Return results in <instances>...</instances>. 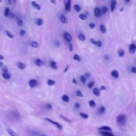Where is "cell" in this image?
<instances>
[{"mask_svg": "<svg viewBox=\"0 0 136 136\" xmlns=\"http://www.w3.org/2000/svg\"><path fill=\"white\" fill-rule=\"evenodd\" d=\"M74 9L77 12H79L81 10V8L78 4H76V5L74 6Z\"/></svg>", "mask_w": 136, "mask_h": 136, "instance_id": "cell-29", "label": "cell"}, {"mask_svg": "<svg viewBox=\"0 0 136 136\" xmlns=\"http://www.w3.org/2000/svg\"><path fill=\"white\" fill-rule=\"evenodd\" d=\"M2 76L4 78H5L6 79H10L11 78V76L9 73H3L2 74Z\"/></svg>", "mask_w": 136, "mask_h": 136, "instance_id": "cell-25", "label": "cell"}, {"mask_svg": "<svg viewBox=\"0 0 136 136\" xmlns=\"http://www.w3.org/2000/svg\"><path fill=\"white\" fill-rule=\"evenodd\" d=\"M95 85V81H91L88 84L87 86H88V88H92L93 87V86H94Z\"/></svg>", "mask_w": 136, "mask_h": 136, "instance_id": "cell-38", "label": "cell"}, {"mask_svg": "<svg viewBox=\"0 0 136 136\" xmlns=\"http://www.w3.org/2000/svg\"><path fill=\"white\" fill-rule=\"evenodd\" d=\"M98 131H109V132H112V129L109 126H103L100 127L98 129Z\"/></svg>", "mask_w": 136, "mask_h": 136, "instance_id": "cell-8", "label": "cell"}, {"mask_svg": "<svg viewBox=\"0 0 136 136\" xmlns=\"http://www.w3.org/2000/svg\"><path fill=\"white\" fill-rule=\"evenodd\" d=\"M0 67H1V68H3L4 67L3 66V63L2 62V61L0 62Z\"/></svg>", "mask_w": 136, "mask_h": 136, "instance_id": "cell-57", "label": "cell"}, {"mask_svg": "<svg viewBox=\"0 0 136 136\" xmlns=\"http://www.w3.org/2000/svg\"><path fill=\"white\" fill-rule=\"evenodd\" d=\"M79 17V18L82 20H86L87 18V16L84 14H80Z\"/></svg>", "mask_w": 136, "mask_h": 136, "instance_id": "cell-33", "label": "cell"}, {"mask_svg": "<svg viewBox=\"0 0 136 136\" xmlns=\"http://www.w3.org/2000/svg\"><path fill=\"white\" fill-rule=\"evenodd\" d=\"M36 23L38 26H41L43 24V20L42 19H38L36 21Z\"/></svg>", "mask_w": 136, "mask_h": 136, "instance_id": "cell-35", "label": "cell"}, {"mask_svg": "<svg viewBox=\"0 0 136 136\" xmlns=\"http://www.w3.org/2000/svg\"><path fill=\"white\" fill-rule=\"evenodd\" d=\"M80 80L81 82L83 84H85L86 81V78H85V76H81L80 77Z\"/></svg>", "mask_w": 136, "mask_h": 136, "instance_id": "cell-34", "label": "cell"}, {"mask_svg": "<svg viewBox=\"0 0 136 136\" xmlns=\"http://www.w3.org/2000/svg\"><path fill=\"white\" fill-rule=\"evenodd\" d=\"M116 121L118 125L120 126H124L126 123V118L124 114H119L116 117Z\"/></svg>", "mask_w": 136, "mask_h": 136, "instance_id": "cell-1", "label": "cell"}, {"mask_svg": "<svg viewBox=\"0 0 136 136\" xmlns=\"http://www.w3.org/2000/svg\"><path fill=\"white\" fill-rule=\"evenodd\" d=\"M35 64H36V65H37V66H38V67H41L43 65L44 62L41 59H37L35 60Z\"/></svg>", "mask_w": 136, "mask_h": 136, "instance_id": "cell-16", "label": "cell"}, {"mask_svg": "<svg viewBox=\"0 0 136 136\" xmlns=\"http://www.w3.org/2000/svg\"><path fill=\"white\" fill-rule=\"evenodd\" d=\"M100 14H101V11H100V10L98 8H96L94 10L95 16L98 18L100 16Z\"/></svg>", "mask_w": 136, "mask_h": 136, "instance_id": "cell-15", "label": "cell"}, {"mask_svg": "<svg viewBox=\"0 0 136 136\" xmlns=\"http://www.w3.org/2000/svg\"><path fill=\"white\" fill-rule=\"evenodd\" d=\"M78 38L80 41H82V42L85 41V36L82 34H80L78 35Z\"/></svg>", "mask_w": 136, "mask_h": 136, "instance_id": "cell-27", "label": "cell"}, {"mask_svg": "<svg viewBox=\"0 0 136 136\" xmlns=\"http://www.w3.org/2000/svg\"><path fill=\"white\" fill-rule=\"evenodd\" d=\"M13 2H14V1H11V0H9V1H8V3L9 4H10V5H12Z\"/></svg>", "mask_w": 136, "mask_h": 136, "instance_id": "cell-55", "label": "cell"}, {"mask_svg": "<svg viewBox=\"0 0 136 136\" xmlns=\"http://www.w3.org/2000/svg\"><path fill=\"white\" fill-rule=\"evenodd\" d=\"M90 74L89 73H85V78H88L90 77Z\"/></svg>", "mask_w": 136, "mask_h": 136, "instance_id": "cell-52", "label": "cell"}, {"mask_svg": "<svg viewBox=\"0 0 136 136\" xmlns=\"http://www.w3.org/2000/svg\"><path fill=\"white\" fill-rule=\"evenodd\" d=\"M99 133L103 136H113L114 135L112 132L106 131H99Z\"/></svg>", "mask_w": 136, "mask_h": 136, "instance_id": "cell-7", "label": "cell"}, {"mask_svg": "<svg viewBox=\"0 0 136 136\" xmlns=\"http://www.w3.org/2000/svg\"><path fill=\"white\" fill-rule=\"evenodd\" d=\"M17 23L18 26H19V27H21V26H23V25H24V24H23V21H22V20L19 19H18L17 20Z\"/></svg>", "mask_w": 136, "mask_h": 136, "instance_id": "cell-36", "label": "cell"}, {"mask_svg": "<svg viewBox=\"0 0 136 136\" xmlns=\"http://www.w3.org/2000/svg\"><path fill=\"white\" fill-rule=\"evenodd\" d=\"M105 111V107L104 106H100L98 109L97 113H98V114H103L104 113Z\"/></svg>", "mask_w": 136, "mask_h": 136, "instance_id": "cell-18", "label": "cell"}, {"mask_svg": "<svg viewBox=\"0 0 136 136\" xmlns=\"http://www.w3.org/2000/svg\"><path fill=\"white\" fill-rule=\"evenodd\" d=\"M45 121H47V122H49L50 123H51L53 124V125H54L55 126H56L57 127V128L59 129V130H61V129H62V125H61V124H60L58 122H55V121H54L53 120H51V119H50V118H45V119H44Z\"/></svg>", "mask_w": 136, "mask_h": 136, "instance_id": "cell-2", "label": "cell"}, {"mask_svg": "<svg viewBox=\"0 0 136 136\" xmlns=\"http://www.w3.org/2000/svg\"><path fill=\"white\" fill-rule=\"evenodd\" d=\"M17 66L18 68L20 70H24L26 68V65L25 63L21 62H18L17 63Z\"/></svg>", "mask_w": 136, "mask_h": 136, "instance_id": "cell-13", "label": "cell"}, {"mask_svg": "<svg viewBox=\"0 0 136 136\" xmlns=\"http://www.w3.org/2000/svg\"><path fill=\"white\" fill-rule=\"evenodd\" d=\"M125 2H129L130 1H125Z\"/></svg>", "mask_w": 136, "mask_h": 136, "instance_id": "cell-63", "label": "cell"}, {"mask_svg": "<svg viewBox=\"0 0 136 136\" xmlns=\"http://www.w3.org/2000/svg\"><path fill=\"white\" fill-rule=\"evenodd\" d=\"M72 82L74 84H77V80H76L75 78H73L72 79Z\"/></svg>", "mask_w": 136, "mask_h": 136, "instance_id": "cell-54", "label": "cell"}, {"mask_svg": "<svg viewBox=\"0 0 136 136\" xmlns=\"http://www.w3.org/2000/svg\"><path fill=\"white\" fill-rule=\"evenodd\" d=\"M38 85V81L36 79H31L29 81V86L30 87H35Z\"/></svg>", "mask_w": 136, "mask_h": 136, "instance_id": "cell-6", "label": "cell"}, {"mask_svg": "<svg viewBox=\"0 0 136 136\" xmlns=\"http://www.w3.org/2000/svg\"><path fill=\"white\" fill-rule=\"evenodd\" d=\"M76 94L77 96H78V97H83V96H84L82 93H81V91H80V90H77L76 91Z\"/></svg>", "mask_w": 136, "mask_h": 136, "instance_id": "cell-40", "label": "cell"}, {"mask_svg": "<svg viewBox=\"0 0 136 136\" xmlns=\"http://www.w3.org/2000/svg\"><path fill=\"white\" fill-rule=\"evenodd\" d=\"M97 46L100 47H101L102 45V42H100V41H97V43H96V45Z\"/></svg>", "mask_w": 136, "mask_h": 136, "instance_id": "cell-46", "label": "cell"}, {"mask_svg": "<svg viewBox=\"0 0 136 136\" xmlns=\"http://www.w3.org/2000/svg\"><path fill=\"white\" fill-rule=\"evenodd\" d=\"M73 60L78 61V62H80V61H81V59L80 58V56H79L78 54H74V55Z\"/></svg>", "mask_w": 136, "mask_h": 136, "instance_id": "cell-28", "label": "cell"}, {"mask_svg": "<svg viewBox=\"0 0 136 136\" xmlns=\"http://www.w3.org/2000/svg\"><path fill=\"white\" fill-rule=\"evenodd\" d=\"M113 136H114V135H113Z\"/></svg>", "mask_w": 136, "mask_h": 136, "instance_id": "cell-64", "label": "cell"}, {"mask_svg": "<svg viewBox=\"0 0 136 136\" xmlns=\"http://www.w3.org/2000/svg\"><path fill=\"white\" fill-rule=\"evenodd\" d=\"M50 2L52 3H53V4H56V2H55V1H54V0H51V1H50Z\"/></svg>", "mask_w": 136, "mask_h": 136, "instance_id": "cell-58", "label": "cell"}, {"mask_svg": "<svg viewBox=\"0 0 136 136\" xmlns=\"http://www.w3.org/2000/svg\"><path fill=\"white\" fill-rule=\"evenodd\" d=\"M79 114L81 117L84 118V119H87V118H88V117H89L88 115L87 114H86V113H80Z\"/></svg>", "mask_w": 136, "mask_h": 136, "instance_id": "cell-31", "label": "cell"}, {"mask_svg": "<svg viewBox=\"0 0 136 136\" xmlns=\"http://www.w3.org/2000/svg\"><path fill=\"white\" fill-rule=\"evenodd\" d=\"M69 50H70V51H71V52H72L73 50V45H72V44L71 43L69 44Z\"/></svg>", "mask_w": 136, "mask_h": 136, "instance_id": "cell-49", "label": "cell"}, {"mask_svg": "<svg viewBox=\"0 0 136 136\" xmlns=\"http://www.w3.org/2000/svg\"><path fill=\"white\" fill-rule=\"evenodd\" d=\"M2 71L3 72V73H8V69L7 66H4L2 69Z\"/></svg>", "mask_w": 136, "mask_h": 136, "instance_id": "cell-42", "label": "cell"}, {"mask_svg": "<svg viewBox=\"0 0 136 136\" xmlns=\"http://www.w3.org/2000/svg\"><path fill=\"white\" fill-rule=\"evenodd\" d=\"M30 45L33 48H37L39 46L38 43L36 41H33L32 42H30Z\"/></svg>", "mask_w": 136, "mask_h": 136, "instance_id": "cell-19", "label": "cell"}, {"mask_svg": "<svg viewBox=\"0 0 136 136\" xmlns=\"http://www.w3.org/2000/svg\"><path fill=\"white\" fill-rule=\"evenodd\" d=\"M55 45H56L57 47L60 46V42H56L55 43Z\"/></svg>", "mask_w": 136, "mask_h": 136, "instance_id": "cell-56", "label": "cell"}, {"mask_svg": "<svg viewBox=\"0 0 136 136\" xmlns=\"http://www.w3.org/2000/svg\"><path fill=\"white\" fill-rule=\"evenodd\" d=\"M117 54H118V55H119V56L120 57H123L124 55L125 52H124V50H123L122 49H120V50H118V51H117Z\"/></svg>", "mask_w": 136, "mask_h": 136, "instance_id": "cell-23", "label": "cell"}, {"mask_svg": "<svg viewBox=\"0 0 136 136\" xmlns=\"http://www.w3.org/2000/svg\"><path fill=\"white\" fill-rule=\"evenodd\" d=\"M45 108L46 109H47V110L50 111V110H52V109H53V106H52V104H51L50 103H48L45 105Z\"/></svg>", "mask_w": 136, "mask_h": 136, "instance_id": "cell-24", "label": "cell"}, {"mask_svg": "<svg viewBox=\"0 0 136 136\" xmlns=\"http://www.w3.org/2000/svg\"><path fill=\"white\" fill-rule=\"evenodd\" d=\"M10 10L8 8H5V10H4V16H5L6 17H8L9 16L10 14Z\"/></svg>", "mask_w": 136, "mask_h": 136, "instance_id": "cell-22", "label": "cell"}, {"mask_svg": "<svg viewBox=\"0 0 136 136\" xmlns=\"http://www.w3.org/2000/svg\"><path fill=\"white\" fill-rule=\"evenodd\" d=\"M7 131L10 136H19V135L16 132H15L14 131H13L12 129L10 128H7Z\"/></svg>", "mask_w": 136, "mask_h": 136, "instance_id": "cell-10", "label": "cell"}, {"mask_svg": "<svg viewBox=\"0 0 136 136\" xmlns=\"http://www.w3.org/2000/svg\"><path fill=\"white\" fill-rule=\"evenodd\" d=\"M93 92H94V94L95 95H96V96H99L100 95V90L97 88H95L94 89V90H93Z\"/></svg>", "mask_w": 136, "mask_h": 136, "instance_id": "cell-26", "label": "cell"}, {"mask_svg": "<svg viewBox=\"0 0 136 136\" xmlns=\"http://www.w3.org/2000/svg\"><path fill=\"white\" fill-rule=\"evenodd\" d=\"M124 10V8H121V9H120V12H122Z\"/></svg>", "mask_w": 136, "mask_h": 136, "instance_id": "cell-61", "label": "cell"}, {"mask_svg": "<svg viewBox=\"0 0 136 136\" xmlns=\"http://www.w3.org/2000/svg\"><path fill=\"white\" fill-rule=\"evenodd\" d=\"M9 17H10L11 18H14V17H15V14H14V13L10 12V14L9 16Z\"/></svg>", "mask_w": 136, "mask_h": 136, "instance_id": "cell-53", "label": "cell"}, {"mask_svg": "<svg viewBox=\"0 0 136 136\" xmlns=\"http://www.w3.org/2000/svg\"><path fill=\"white\" fill-rule=\"evenodd\" d=\"M90 42H91V44H93L95 45H96V43H97V41H96L94 39H93V38L90 39Z\"/></svg>", "mask_w": 136, "mask_h": 136, "instance_id": "cell-47", "label": "cell"}, {"mask_svg": "<svg viewBox=\"0 0 136 136\" xmlns=\"http://www.w3.org/2000/svg\"><path fill=\"white\" fill-rule=\"evenodd\" d=\"M131 71L133 73H136V68L135 67H132L131 69Z\"/></svg>", "mask_w": 136, "mask_h": 136, "instance_id": "cell-48", "label": "cell"}, {"mask_svg": "<svg viewBox=\"0 0 136 136\" xmlns=\"http://www.w3.org/2000/svg\"><path fill=\"white\" fill-rule=\"evenodd\" d=\"M40 135H41V136H47L46 135H45V134H41Z\"/></svg>", "mask_w": 136, "mask_h": 136, "instance_id": "cell-62", "label": "cell"}, {"mask_svg": "<svg viewBox=\"0 0 136 136\" xmlns=\"http://www.w3.org/2000/svg\"><path fill=\"white\" fill-rule=\"evenodd\" d=\"M62 99L63 100V101H64L65 102H66V103H69V100H70L69 96H67V95H63L62 97Z\"/></svg>", "mask_w": 136, "mask_h": 136, "instance_id": "cell-21", "label": "cell"}, {"mask_svg": "<svg viewBox=\"0 0 136 136\" xmlns=\"http://www.w3.org/2000/svg\"><path fill=\"white\" fill-rule=\"evenodd\" d=\"M32 5L35 9H36L37 10H41V6H39L38 3H37V2L36 1H32Z\"/></svg>", "mask_w": 136, "mask_h": 136, "instance_id": "cell-14", "label": "cell"}, {"mask_svg": "<svg viewBox=\"0 0 136 136\" xmlns=\"http://www.w3.org/2000/svg\"><path fill=\"white\" fill-rule=\"evenodd\" d=\"M89 27L90 29H94L96 27V25L94 23H91L89 24Z\"/></svg>", "mask_w": 136, "mask_h": 136, "instance_id": "cell-41", "label": "cell"}, {"mask_svg": "<svg viewBox=\"0 0 136 136\" xmlns=\"http://www.w3.org/2000/svg\"><path fill=\"white\" fill-rule=\"evenodd\" d=\"M111 76L115 78H118L119 77V73L116 70H113L111 73Z\"/></svg>", "mask_w": 136, "mask_h": 136, "instance_id": "cell-12", "label": "cell"}, {"mask_svg": "<svg viewBox=\"0 0 136 136\" xmlns=\"http://www.w3.org/2000/svg\"><path fill=\"white\" fill-rule=\"evenodd\" d=\"M60 21L63 24H67L68 23V19L67 17H65L64 15H61L60 17Z\"/></svg>", "mask_w": 136, "mask_h": 136, "instance_id": "cell-11", "label": "cell"}, {"mask_svg": "<svg viewBox=\"0 0 136 136\" xmlns=\"http://www.w3.org/2000/svg\"><path fill=\"white\" fill-rule=\"evenodd\" d=\"M4 59V56L2 55H0V60H2Z\"/></svg>", "mask_w": 136, "mask_h": 136, "instance_id": "cell-60", "label": "cell"}, {"mask_svg": "<svg viewBox=\"0 0 136 136\" xmlns=\"http://www.w3.org/2000/svg\"><path fill=\"white\" fill-rule=\"evenodd\" d=\"M99 29H100V32H101L103 34L105 33H106V27H105V26L104 25H100Z\"/></svg>", "mask_w": 136, "mask_h": 136, "instance_id": "cell-20", "label": "cell"}, {"mask_svg": "<svg viewBox=\"0 0 136 136\" xmlns=\"http://www.w3.org/2000/svg\"><path fill=\"white\" fill-rule=\"evenodd\" d=\"M74 107H75L76 109H79L80 108V104L79 103H76L74 104Z\"/></svg>", "mask_w": 136, "mask_h": 136, "instance_id": "cell-45", "label": "cell"}, {"mask_svg": "<svg viewBox=\"0 0 136 136\" xmlns=\"http://www.w3.org/2000/svg\"><path fill=\"white\" fill-rule=\"evenodd\" d=\"M63 37L65 39V40L66 41L68 42H71L72 41V37L71 36V35H70L69 33L65 32L63 34Z\"/></svg>", "mask_w": 136, "mask_h": 136, "instance_id": "cell-3", "label": "cell"}, {"mask_svg": "<svg viewBox=\"0 0 136 136\" xmlns=\"http://www.w3.org/2000/svg\"><path fill=\"white\" fill-rule=\"evenodd\" d=\"M105 89H106V87L104 86H102L100 87V90L103 91V90H105Z\"/></svg>", "mask_w": 136, "mask_h": 136, "instance_id": "cell-50", "label": "cell"}, {"mask_svg": "<svg viewBox=\"0 0 136 136\" xmlns=\"http://www.w3.org/2000/svg\"><path fill=\"white\" fill-rule=\"evenodd\" d=\"M129 51L131 54H134L136 51V45L131 44L129 46Z\"/></svg>", "mask_w": 136, "mask_h": 136, "instance_id": "cell-4", "label": "cell"}, {"mask_svg": "<svg viewBox=\"0 0 136 136\" xmlns=\"http://www.w3.org/2000/svg\"><path fill=\"white\" fill-rule=\"evenodd\" d=\"M68 69H69V65H67V66H66V67H65L64 70V73H66V72H67L68 70Z\"/></svg>", "mask_w": 136, "mask_h": 136, "instance_id": "cell-51", "label": "cell"}, {"mask_svg": "<svg viewBox=\"0 0 136 136\" xmlns=\"http://www.w3.org/2000/svg\"><path fill=\"white\" fill-rule=\"evenodd\" d=\"M89 106L91 107H96V103L95 102L94 100H90L89 102Z\"/></svg>", "mask_w": 136, "mask_h": 136, "instance_id": "cell-30", "label": "cell"}, {"mask_svg": "<svg viewBox=\"0 0 136 136\" xmlns=\"http://www.w3.org/2000/svg\"><path fill=\"white\" fill-rule=\"evenodd\" d=\"M107 10H108L107 8L106 7H105V6H104V7H103V8H102V9L101 11H102V14H106V13L107 12Z\"/></svg>", "mask_w": 136, "mask_h": 136, "instance_id": "cell-39", "label": "cell"}, {"mask_svg": "<svg viewBox=\"0 0 136 136\" xmlns=\"http://www.w3.org/2000/svg\"><path fill=\"white\" fill-rule=\"evenodd\" d=\"M50 67L53 69H57V68H58V66H57L56 63L53 61H51L50 63Z\"/></svg>", "mask_w": 136, "mask_h": 136, "instance_id": "cell-17", "label": "cell"}, {"mask_svg": "<svg viewBox=\"0 0 136 136\" xmlns=\"http://www.w3.org/2000/svg\"><path fill=\"white\" fill-rule=\"evenodd\" d=\"M65 3V10L67 11L70 12L71 11V1L70 0L64 2Z\"/></svg>", "mask_w": 136, "mask_h": 136, "instance_id": "cell-5", "label": "cell"}, {"mask_svg": "<svg viewBox=\"0 0 136 136\" xmlns=\"http://www.w3.org/2000/svg\"><path fill=\"white\" fill-rule=\"evenodd\" d=\"M6 34L7 36L10 38H14V34H12L11 33H10V32H9V31H6Z\"/></svg>", "mask_w": 136, "mask_h": 136, "instance_id": "cell-37", "label": "cell"}, {"mask_svg": "<svg viewBox=\"0 0 136 136\" xmlns=\"http://www.w3.org/2000/svg\"><path fill=\"white\" fill-rule=\"evenodd\" d=\"M55 82L53 80L49 79V80H48V81H47V84L50 86L55 85Z\"/></svg>", "mask_w": 136, "mask_h": 136, "instance_id": "cell-32", "label": "cell"}, {"mask_svg": "<svg viewBox=\"0 0 136 136\" xmlns=\"http://www.w3.org/2000/svg\"><path fill=\"white\" fill-rule=\"evenodd\" d=\"M104 58H105V60H108L109 59V57L107 55H105V57H104Z\"/></svg>", "mask_w": 136, "mask_h": 136, "instance_id": "cell-59", "label": "cell"}, {"mask_svg": "<svg viewBox=\"0 0 136 136\" xmlns=\"http://www.w3.org/2000/svg\"><path fill=\"white\" fill-rule=\"evenodd\" d=\"M19 34H20V35L21 36L23 37V36H25V34H26V31H25V30H24V29H21V30H20Z\"/></svg>", "mask_w": 136, "mask_h": 136, "instance_id": "cell-43", "label": "cell"}, {"mask_svg": "<svg viewBox=\"0 0 136 136\" xmlns=\"http://www.w3.org/2000/svg\"><path fill=\"white\" fill-rule=\"evenodd\" d=\"M60 116H61V118H62V119H63L64 120H65V121H67V122H69V123H71V121H70L69 119H68V118H67L66 117H65V116H63L62 115H60Z\"/></svg>", "mask_w": 136, "mask_h": 136, "instance_id": "cell-44", "label": "cell"}, {"mask_svg": "<svg viewBox=\"0 0 136 136\" xmlns=\"http://www.w3.org/2000/svg\"><path fill=\"white\" fill-rule=\"evenodd\" d=\"M117 4V2L115 0H113V1H111V12H113L114 10H115V9L116 8Z\"/></svg>", "mask_w": 136, "mask_h": 136, "instance_id": "cell-9", "label": "cell"}]
</instances>
